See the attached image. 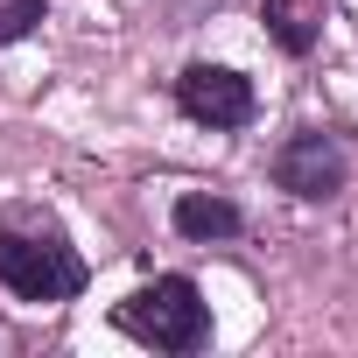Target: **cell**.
Segmentation results:
<instances>
[{
	"instance_id": "3957f363",
	"label": "cell",
	"mask_w": 358,
	"mask_h": 358,
	"mask_svg": "<svg viewBox=\"0 0 358 358\" xmlns=\"http://www.w3.org/2000/svg\"><path fill=\"white\" fill-rule=\"evenodd\" d=\"M176 106H183L197 127H246L253 120V85L225 64H190L183 78H176Z\"/></svg>"
},
{
	"instance_id": "52a82bcc",
	"label": "cell",
	"mask_w": 358,
	"mask_h": 358,
	"mask_svg": "<svg viewBox=\"0 0 358 358\" xmlns=\"http://www.w3.org/2000/svg\"><path fill=\"white\" fill-rule=\"evenodd\" d=\"M36 22H43V0H0V50L22 43Z\"/></svg>"
},
{
	"instance_id": "8992f818",
	"label": "cell",
	"mask_w": 358,
	"mask_h": 358,
	"mask_svg": "<svg viewBox=\"0 0 358 358\" xmlns=\"http://www.w3.org/2000/svg\"><path fill=\"white\" fill-rule=\"evenodd\" d=\"M267 29H274V43H281L288 57H309V50H316V29L302 22L295 0H267Z\"/></svg>"
},
{
	"instance_id": "6da1fadb",
	"label": "cell",
	"mask_w": 358,
	"mask_h": 358,
	"mask_svg": "<svg viewBox=\"0 0 358 358\" xmlns=\"http://www.w3.org/2000/svg\"><path fill=\"white\" fill-rule=\"evenodd\" d=\"M120 330L155 344V351H197L211 337V309H204L190 274H162V281H148L141 295L120 302Z\"/></svg>"
},
{
	"instance_id": "277c9868",
	"label": "cell",
	"mask_w": 358,
	"mask_h": 358,
	"mask_svg": "<svg viewBox=\"0 0 358 358\" xmlns=\"http://www.w3.org/2000/svg\"><path fill=\"white\" fill-rule=\"evenodd\" d=\"M274 183H281L288 197H309V204L337 197V190H344V148H337L330 134H295V141L274 155Z\"/></svg>"
},
{
	"instance_id": "7a4b0ae2",
	"label": "cell",
	"mask_w": 358,
	"mask_h": 358,
	"mask_svg": "<svg viewBox=\"0 0 358 358\" xmlns=\"http://www.w3.org/2000/svg\"><path fill=\"white\" fill-rule=\"evenodd\" d=\"M0 281H8L22 302H71L85 288V260L71 246H43V239L0 232Z\"/></svg>"
},
{
	"instance_id": "5b68a950",
	"label": "cell",
	"mask_w": 358,
	"mask_h": 358,
	"mask_svg": "<svg viewBox=\"0 0 358 358\" xmlns=\"http://www.w3.org/2000/svg\"><path fill=\"white\" fill-rule=\"evenodd\" d=\"M246 218H239V204L232 197H204V190H190V197H176V232L183 239H232Z\"/></svg>"
}]
</instances>
